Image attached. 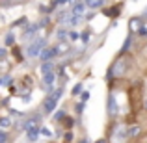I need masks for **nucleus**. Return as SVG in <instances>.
<instances>
[{"label": "nucleus", "instance_id": "nucleus-1", "mask_svg": "<svg viewBox=\"0 0 147 143\" xmlns=\"http://www.w3.org/2000/svg\"><path fill=\"white\" fill-rule=\"evenodd\" d=\"M130 67H132V58L129 54H119L115 58V61L112 63L110 71H108V76L110 78H123V76L129 75Z\"/></svg>", "mask_w": 147, "mask_h": 143}, {"label": "nucleus", "instance_id": "nucleus-2", "mask_svg": "<svg viewBox=\"0 0 147 143\" xmlns=\"http://www.w3.org/2000/svg\"><path fill=\"white\" fill-rule=\"evenodd\" d=\"M129 141V132L125 125H115L110 132V143H127Z\"/></svg>", "mask_w": 147, "mask_h": 143}, {"label": "nucleus", "instance_id": "nucleus-3", "mask_svg": "<svg viewBox=\"0 0 147 143\" xmlns=\"http://www.w3.org/2000/svg\"><path fill=\"white\" fill-rule=\"evenodd\" d=\"M129 32H130V36H145L147 34V30H145V22H144V19L142 17H132V19H129Z\"/></svg>", "mask_w": 147, "mask_h": 143}, {"label": "nucleus", "instance_id": "nucleus-4", "mask_svg": "<svg viewBox=\"0 0 147 143\" xmlns=\"http://www.w3.org/2000/svg\"><path fill=\"white\" fill-rule=\"evenodd\" d=\"M61 95H63V87H58V89L54 91L52 95L47 97V100H45V104H43V108H45V111H47V113H50V111L56 108V102L60 100Z\"/></svg>", "mask_w": 147, "mask_h": 143}, {"label": "nucleus", "instance_id": "nucleus-5", "mask_svg": "<svg viewBox=\"0 0 147 143\" xmlns=\"http://www.w3.org/2000/svg\"><path fill=\"white\" fill-rule=\"evenodd\" d=\"M43 47H45V39H43V37H37V39L28 47V50H26V52H28L30 58H36V56H39V54H41Z\"/></svg>", "mask_w": 147, "mask_h": 143}, {"label": "nucleus", "instance_id": "nucleus-6", "mask_svg": "<svg viewBox=\"0 0 147 143\" xmlns=\"http://www.w3.org/2000/svg\"><path fill=\"white\" fill-rule=\"evenodd\" d=\"M54 56H58V50L56 48H43V50H41V54H39V58L43 60V63H45V61H50Z\"/></svg>", "mask_w": 147, "mask_h": 143}, {"label": "nucleus", "instance_id": "nucleus-7", "mask_svg": "<svg viewBox=\"0 0 147 143\" xmlns=\"http://www.w3.org/2000/svg\"><path fill=\"white\" fill-rule=\"evenodd\" d=\"M84 13H86V2H75L73 4V15L82 17Z\"/></svg>", "mask_w": 147, "mask_h": 143}, {"label": "nucleus", "instance_id": "nucleus-8", "mask_svg": "<svg viewBox=\"0 0 147 143\" xmlns=\"http://www.w3.org/2000/svg\"><path fill=\"white\" fill-rule=\"evenodd\" d=\"M39 128H41V126H37V125L28 126V128H26V136H28L30 141H36L37 140V136H39Z\"/></svg>", "mask_w": 147, "mask_h": 143}, {"label": "nucleus", "instance_id": "nucleus-9", "mask_svg": "<svg viewBox=\"0 0 147 143\" xmlns=\"http://www.w3.org/2000/svg\"><path fill=\"white\" fill-rule=\"evenodd\" d=\"M108 113H110V117H115V115H117V104H115L114 95L108 97Z\"/></svg>", "mask_w": 147, "mask_h": 143}, {"label": "nucleus", "instance_id": "nucleus-10", "mask_svg": "<svg viewBox=\"0 0 147 143\" xmlns=\"http://www.w3.org/2000/svg\"><path fill=\"white\" fill-rule=\"evenodd\" d=\"M43 84H45V91H52V84H54V73H49V75L43 76Z\"/></svg>", "mask_w": 147, "mask_h": 143}, {"label": "nucleus", "instance_id": "nucleus-11", "mask_svg": "<svg viewBox=\"0 0 147 143\" xmlns=\"http://www.w3.org/2000/svg\"><path fill=\"white\" fill-rule=\"evenodd\" d=\"M127 132H129V140L130 138H138L142 134V128L138 125H130V126H127Z\"/></svg>", "mask_w": 147, "mask_h": 143}, {"label": "nucleus", "instance_id": "nucleus-12", "mask_svg": "<svg viewBox=\"0 0 147 143\" xmlns=\"http://www.w3.org/2000/svg\"><path fill=\"white\" fill-rule=\"evenodd\" d=\"M82 22V17H76V15H69V19L65 21V24H69V26H76V24H80Z\"/></svg>", "mask_w": 147, "mask_h": 143}, {"label": "nucleus", "instance_id": "nucleus-13", "mask_svg": "<svg viewBox=\"0 0 147 143\" xmlns=\"http://www.w3.org/2000/svg\"><path fill=\"white\" fill-rule=\"evenodd\" d=\"M52 69H54V65H52V61H45L43 65H41V75H49V73H52Z\"/></svg>", "mask_w": 147, "mask_h": 143}, {"label": "nucleus", "instance_id": "nucleus-14", "mask_svg": "<svg viewBox=\"0 0 147 143\" xmlns=\"http://www.w3.org/2000/svg\"><path fill=\"white\" fill-rule=\"evenodd\" d=\"M104 2H100V0H90V2H86V7H91V9H95V7H102Z\"/></svg>", "mask_w": 147, "mask_h": 143}, {"label": "nucleus", "instance_id": "nucleus-15", "mask_svg": "<svg viewBox=\"0 0 147 143\" xmlns=\"http://www.w3.org/2000/svg\"><path fill=\"white\" fill-rule=\"evenodd\" d=\"M9 126H11L9 117H0V128H9Z\"/></svg>", "mask_w": 147, "mask_h": 143}, {"label": "nucleus", "instance_id": "nucleus-16", "mask_svg": "<svg viewBox=\"0 0 147 143\" xmlns=\"http://www.w3.org/2000/svg\"><path fill=\"white\" fill-rule=\"evenodd\" d=\"M37 28H39V24H32V26H28V28L24 30V37H28L30 34H36V32H37Z\"/></svg>", "mask_w": 147, "mask_h": 143}, {"label": "nucleus", "instance_id": "nucleus-17", "mask_svg": "<svg viewBox=\"0 0 147 143\" xmlns=\"http://www.w3.org/2000/svg\"><path fill=\"white\" fill-rule=\"evenodd\" d=\"M104 15H108V17H115V15H119V9H117V7H110V9H104Z\"/></svg>", "mask_w": 147, "mask_h": 143}, {"label": "nucleus", "instance_id": "nucleus-18", "mask_svg": "<svg viewBox=\"0 0 147 143\" xmlns=\"http://www.w3.org/2000/svg\"><path fill=\"white\" fill-rule=\"evenodd\" d=\"M13 43H15V36H13V34H7V36H6V45L11 47Z\"/></svg>", "mask_w": 147, "mask_h": 143}, {"label": "nucleus", "instance_id": "nucleus-19", "mask_svg": "<svg viewBox=\"0 0 147 143\" xmlns=\"http://www.w3.org/2000/svg\"><path fill=\"white\" fill-rule=\"evenodd\" d=\"M58 52H69V45L67 43H60V47H56Z\"/></svg>", "mask_w": 147, "mask_h": 143}, {"label": "nucleus", "instance_id": "nucleus-20", "mask_svg": "<svg viewBox=\"0 0 147 143\" xmlns=\"http://www.w3.org/2000/svg\"><path fill=\"white\" fill-rule=\"evenodd\" d=\"M13 56H15V60H17V61H22V56H21V50H19L17 47L13 48Z\"/></svg>", "mask_w": 147, "mask_h": 143}, {"label": "nucleus", "instance_id": "nucleus-21", "mask_svg": "<svg viewBox=\"0 0 147 143\" xmlns=\"http://www.w3.org/2000/svg\"><path fill=\"white\" fill-rule=\"evenodd\" d=\"M78 93H82V84H76V86L75 87H73V95H78Z\"/></svg>", "mask_w": 147, "mask_h": 143}, {"label": "nucleus", "instance_id": "nucleus-22", "mask_svg": "<svg viewBox=\"0 0 147 143\" xmlns=\"http://www.w3.org/2000/svg\"><path fill=\"white\" fill-rule=\"evenodd\" d=\"M54 119H56V121H60V119H65V111H63V110H61V111H56Z\"/></svg>", "mask_w": 147, "mask_h": 143}, {"label": "nucleus", "instance_id": "nucleus-23", "mask_svg": "<svg viewBox=\"0 0 147 143\" xmlns=\"http://www.w3.org/2000/svg\"><path fill=\"white\" fill-rule=\"evenodd\" d=\"M39 132H41V134H43V136H49V138H50V136H52V132H50V130H49V128H39Z\"/></svg>", "mask_w": 147, "mask_h": 143}, {"label": "nucleus", "instance_id": "nucleus-24", "mask_svg": "<svg viewBox=\"0 0 147 143\" xmlns=\"http://www.w3.org/2000/svg\"><path fill=\"white\" fill-rule=\"evenodd\" d=\"M0 143H7V134L6 132H0Z\"/></svg>", "mask_w": 147, "mask_h": 143}, {"label": "nucleus", "instance_id": "nucleus-25", "mask_svg": "<svg viewBox=\"0 0 147 143\" xmlns=\"http://www.w3.org/2000/svg\"><path fill=\"white\" fill-rule=\"evenodd\" d=\"M80 37H82V41H84V43H88V41H90V32H84Z\"/></svg>", "mask_w": 147, "mask_h": 143}, {"label": "nucleus", "instance_id": "nucleus-26", "mask_svg": "<svg viewBox=\"0 0 147 143\" xmlns=\"http://www.w3.org/2000/svg\"><path fill=\"white\" fill-rule=\"evenodd\" d=\"M0 6L2 7H11V6H17V2H2Z\"/></svg>", "mask_w": 147, "mask_h": 143}, {"label": "nucleus", "instance_id": "nucleus-27", "mask_svg": "<svg viewBox=\"0 0 147 143\" xmlns=\"http://www.w3.org/2000/svg\"><path fill=\"white\" fill-rule=\"evenodd\" d=\"M58 37H60V39L63 41L65 37H67V34H65V30H60V32H58Z\"/></svg>", "mask_w": 147, "mask_h": 143}, {"label": "nucleus", "instance_id": "nucleus-28", "mask_svg": "<svg viewBox=\"0 0 147 143\" xmlns=\"http://www.w3.org/2000/svg\"><path fill=\"white\" fill-rule=\"evenodd\" d=\"M88 99H90V93H88V91H84V93H82V97H80V100H82V102H86Z\"/></svg>", "mask_w": 147, "mask_h": 143}, {"label": "nucleus", "instance_id": "nucleus-29", "mask_svg": "<svg viewBox=\"0 0 147 143\" xmlns=\"http://www.w3.org/2000/svg\"><path fill=\"white\" fill-rule=\"evenodd\" d=\"M69 37H71V41H76V39H78V34H76V32H71V34H69Z\"/></svg>", "mask_w": 147, "mask_h": 143}, {"label": "nucleus", "instance_id": "nucleus-30", "mask_svg": "<svg viewBox=\"0 0 147 143\" xmlns=\"http://www.w3.org/2000/svg\"><path fill=\"white\" fill-rule=\"evenodd\" d=\"M22 22H26V19H24V17L19 19V21H15V26H22Z\"/></svg>", "mask_w": 147, "mask_h": 143}, {"label": "nucleus", "instance_id": "nucleus-31", "mask_svg": "<svg viewBox=\"0 0 147 143\" xmlns=\"http://www.w3.org/2000/svg\"><path fill=\"white\" fill-rule=\"evenodd\" d=\"M6 54H7L6 48H0V58H6Z\"/></svg>", "mask_w": 147, "mask_h": 143}, {"label": "nucleus", "instance_id": "nucleus-32", "mask_svg": "<svg viewBox=\"0 0 147 143\" xmlns=\"http://www.w3.org/2000/svg\"><path fill=\"white\" fill-rule=\"evenodd\" d=\"M142 19H147V7H145V11H144V15H142Z\"/></svg>", "mask_w": 147, "mask_h": 143}, {"label": "nucleus", "instance_id": "nucleus-33", "mask_svg": "<svg viewBox=\"0 0 147 143\" xmlns=\"http://www.w3.org/2000/svg\"><path fill=\"white\" fill-rule=\"evenodd\" d=\"M144 106H145V110H147V99L144 100Z\"/></svg>", "mask_w": 147, "mask_h": 143}, {"label": "nucleus", "instance_id": "nucleus-34", "mask_svg": "<svg viewBox=\"0 0 147 143\" xmlns=\"http://www.w3.org/2000/svg\"><path fill=\"white\" fill-rule=\"evenodd\" d=\"M97 143H106V141H104V140H99V141H97Z\"/></svg>", "mask_w": 147, "mask_h": 143}]
</instances>
